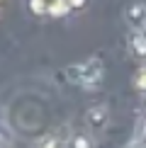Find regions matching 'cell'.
<instances>
[{
	"instance_id": "obj_1",
	"label": "cell",
	"mask_w": 146,
	"mask_h": 148,
	"mask_svg": "<svg viewBox=\"0 0 146 148\" xmlns=\"http://www.w3.org/2000/svg\"><path fill=\"white\" fill-rule=\"evenodd\" d=\"M102 71H105L102 61L100 58H90V61H85V63H81V66H71L68 75L76 80V83L85 85V88H95V85L102 80Z\"/></svg>"
},
{
	"instance_id": "obj_2",
	"label": "cell",
	"mask_w": 146,
	"mask_h": 148,
	"mask_svg": "<svg viewBox=\"0 0 146 148\" xmlns=\"http://www.w3.org/2000/svg\"><path fill=\"white\" fill-rule=\"evenodd\" d=\"M127 20H129L134 27L146 24V5H144V3H134L132 8L127 10Z\"/></svg>"
},
{
	"instance_id": "obj_3",
	"label": "cell",
	"mask_w": 146,
	"mask_h": 148,
	"mask_svg": "<svg viewBox=\"0 0 146 148\" xmlns=\"http://www.w3.org/2000/svg\"><path fill=\"white\" fill-rule=\"evenodd\" d=\"M88 121H90V126H93V129H102V126L107 124V109L105 107L90 109V112H88Z\"/></svg>"
},
{
	"instance_id": "obj_4",
	"label": "cell",
	"mask_w": 146,
	"mask_h": 148,
	"mask_svg": "<svg viewBox=\"0 0 146 148\" xmlns=\"http://www.w3.org/2000/svg\"><path fill=\"white\" fill-rule=\"evenodd\" d=\"M46 10L54 17H61V15H66L71 10V5H68V0H46Z\"/></svg>"
},
{
	"instance_id": "obj_5",
	"label": "cell",
	"mask_w": 146,
	"mask_h": 148,
	"mask_svg": "<svg viewBox=\"0 0 146 148\" xmlns=\"http://www.w3.org/2000/svg\"><path fill=\"white\" fill-rule=\"evenodd\" d=\"M132 49L136 56H146V34L144 32H136L132 36Z\"/></svg>"
},
{
	"instance_id": "obj_6",
	"label": "cell",
	"mask_w": 146,
	"mask_h": 148,
	"mask_svg": "<svg viewBox=\"0 0 146 148\" xmlns=\"http://www.w3.org/2000/svg\"><path fill=\"white\" fill-rule=\"evenodd\" d=\"M134 88H136L139 92H144V95H146V68H139L136 78H134Z\"/></svg>"
},
{
	"instance_id": "obj_7",
	"label": "cell",
	"mask_w": 146,
	"mask_h": 148,
	"mask_svg": "<svg viewBox=\"0 0 146 148\" xmlns=\"http://www.w3.org/2000/svg\"><path fill=\"white\" fill-rule=\"evenodd\" d=\"M73 148H93V143H90L88 136H83V134H78V136H73Z\"/></svg>"
},
{
	"instance_id": "obj_8",
	"label": "cell",
	"mask_w": 146,
	"mask_h": 148,
	"mask_svg": "<svg viewBox=\"0 0 146 148\" xmlns=\"http://www.w3.org/2000/svg\"><path fill=\"white\" fill-rule=\"evenodd\" d=\"M136 141L146 143V116H141V121L136 124Z\"/></svg>"
},
{
	"instance_id": "obj_9",
	"label": "cell",
	"mask_w": 146,
	"mask_h": 148,
	"mask_svg": "<svg viewBox=\"0 0 146 148\" xmlns=\"http://www.w3.org/2000/svg\"><path fill=\"white\" fill-rule=\"evenodd\" d=\"M32 10L36 15H41V12L46 10V0H32Z\"/></svg>"
},
{
	"instance_id": "obj_10",
	"label": "cell",
	"mask_w": 146,
	"mask_h": 148,
	"mask_svg": "<svg viewBox=\"0 0 146 148\" xmlns=\"http://www.w3.org/2000/svg\"><path fill=\"white\" fill-rule=\"evenodd\" d=\"M124 148H144V143H139V141H136V138H134V141H132V143H127Z\"/></svg>"
},
{
	"instance_id": "obj_11",
	"label": "cell",
	"mask_w": 146,
	"mask_h": 148,
	"mask_svg": "<svg viewBox=\"0 0 146 148\" xmlns=\"http://www.w3.org/2000/svg\"><path fill=\"white\" fill-rule=\"evenodd\" d=\"M83 3H85V0H68V5H71V8H81Z\"/></svg>"
}]
</instances>
